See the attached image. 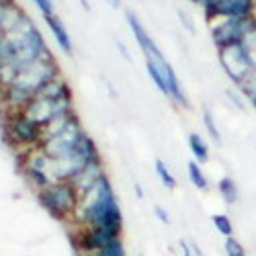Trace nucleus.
Wrapping results in <instances>:
<instances>
[{
    "label": "nucleus",
    "mask_w": 256,
    "mask_h": 256,
    "mask_svg": "<svg viewBox=\"0 0 256 256\" xmlns=\"http://www.w3.org/2000/svg\"><path fill=\"white\" fill-rule=\"evenodd\" d=\"M180 256H195L193 252H190V246L186 240H180Z\"/></svg>",
    "instance_id": "nucleus-31"
},
{
    "label": "nucleus",
    "mask_w": 256,
    "mask_h": 256,
    "mask_svg": "<svg viewBox=\"0 0 256 256\" xmlns=\"http://www.w3.org/2000/svg\"><path fill=\"white\" fill-rule=\"evenodd\" d=\"M216 188H218V195L222 197V201L228 207H234L240 201V186H238V182H236V178H234V176H230V174L222 176L218 180Z\"/></svg>",
    "instance_id": "nucleus-17"
},
{
    "label": "nucleus",
    "mask_w": 256,
    "mask_h": 256,
    "mask_svg": "<svg viewBox=\"0 0 256 256\" xmlns=\"http://www.w3.org/2000/svg\"><path fill=\"white\" fill-rule=\"evenodd\" d=\"M117 50L121 52V56H123L125 60H130V62H132V54H130V52H127V46L123 44V41H117Z\"/></svg>",
    "instance_id": "nucleus-30"
},
{
    "label": "nucleus",
    "mask_w": 256,
    "mask_h": 256,
    "mask_svg": "<svg viewBox=\"0 0 256 256\" xmlns=\"http://www.w3.org/2000/svg\"><path fill=\"white\" fill-rule=\"evenodd\" d=\"M78 256H96V254H78Z\"/></svg>",
    "instance_id": "nucleus-37"
},
{
    "label": "nucleus",
    "mask_w": 256,
    "mask_h": 256,
    "mask_svg": "<svg viewBox=\"0 0 256 256\" xmlns=\"http://www.w3.org/2000/svg\"><path fill=\"white\" fill-rule=\"evenodd\" d=\"M4 140L18 150V154L41 148L46 140V132L35 119H31L25 111L4 113Z\"/></svg>",
    "instance_id": "nucleus-8"
},
{
    "label": "nucleus",
    "mask_w": 256,
    "mask_h": 256,
    "mask_svg": "<svg viewBox=\"0 0 256 256\" xmlns=\"http://www.w3.org/2000/svg\"><path fill=\"white\" fill-rule=\"evenodd\" d=\"M256 27V14L248 18H220L209 23V37L218 52L244 44L248 33Z\"/></svg>",
    "instance_id": "nucleus-9"
},
{
    "label": "nucleus",
    "mask_w": 256,
    "mask_h": 256,
    "mask_svg": "<svg viewBox=\"0 0 256 256\" xmlns=\"http://www.w3.org/2000/svg\"><path fill=\"white\" fill-rule=\"evenodd\" d=\"M46 20V25L56 41V46L60 48L62 54H66V56H74V39L70 35V29L66 27V23L62 20V16L58 12L50 14V16H44Z\"/></svg>",
    "instance_id": "nucleus-15"
},
{
    "label": "nucleus",
    "mask_w": 256,
    "mask_h": 256,
    "mask_svg": "<svg viewBox=\"0 0 256 256\" xmlns=\"http://www.w3.org/2000/svg\"><path fill=\"white\" fill-rule=\"evenodd\" d=\"M106 4H109L111 8H115V10H119L121 6H123V0H104Z\"/></svg>",
    "instance_id": "nucleus-33"
},
{
    "label": "nucleus",
    "mask_w": 256,
    "mask_h": 256,
    "mask_svg": "<svg viewBox=\"0 0 256 256\" xmlns=\"http://www.w3.org/2000/svg\"><path fill=\"white\" fill-rule=\"evenodd\" d=\"M96 256H127V248H125L123 238H115V240H111L109 244H104V246L96 252Z\"/></svg>",
    "instance_id": "nucleus-23"
},
{
    "label": "nucleus",
    "mask_w": 256,
    "mask_h": 256,
    "mask_svg": "<svg viewBox=\"0 0 256 256\" xmlns=\"http://www.w3.org/2000/svg\"><path fill=\"white\" fill-rule=\"evenodd\" d=\"M211 224H213V228L218 230L220 236H224V238H232L234 236V222L230 220V216H226V213H213Z\"/></svg>",
    "instance_id": "nucleus-22"
},
{
    "label": "nucleus",
    "mask_w": 256,
    "mask_h": 256,
    "mask_svg": "<svg viewBox=\"0 0 256 256\" xmlns=\"http://www.w3.org/2000/svg\"><path fill=\"white\" fill-rule=\"evenodd\" d=\"M218 62L224 70V74L232 80L234 86H242L246 82V78L256 70V64L250 56V52L246 50L244 44L226 48L222 52H218Z\"/></svg>",
    "instance_id": "nucleus-11"
},
{
    "label": "nucleus",
    "mask_w": 256,
    "mask_h": 256,
    "mask_svg": "<svg viewBox=\"0 0 256 256\" xmlns=\"http://www.w3.org/2000/svg\"><path fill=\"white\" fill-rule=\"evenodd\" d=\"M80 4H82V8H84V10H88V12H90V4H88V0H80Z\"/></svg>",
    "instance_id": "nucleus-36"
},
{
    "label": "nucleus",
    "mask_w": 256,
    "mask_h": 256,
    "mask_svg": "<svg viewBox=\"0 0 256 256\" xmlns=\"http://www.w3.org/2000/svg\"><path fill=\"white\" fill-rule=\"evenodd\" d=\"M125 23H127V27H130V31H132V35H134V39H136V44H138V48H140L144 58H148V56H162V50L156 44V39L152 37L150 31L144 27V23H142L140 16L134 10H125Z\"/></svg>",
    "instance_id": "nucleus-14"
},
{
    "label": "nucleus",
    "mask_w": 256,
    "mask_h": 256,
    "mask_svg": "<svg viewBox=\"0 0 256 256\" xmlns=\"http://www.w3.org/2000/svg\"><path fill=\"white\" fill-rule=\"evenodd\" d=\"M238 90L244 94V98L256 109V70L246 78V82L242 84V86H238Z\"/></svg>",
    "instance_id": "nucleus-24"
},
{
    "label": "nucleus",
    "mask_w": 256,
    "mask_h": 256,
    "mask_svg": "<svg viewBox=\"0 0 256 256\" xmlns=\"http://www.w3.org/2000/svg\"><path fill=\"white\" fill-rule=\"evenodd\" d=\"M72 224L84 228H106L123 234V211L109 174H104L92 190L80 197Z\"/></svg>",
    "instance_id": "nucleus-3"
},
{
    "label": "nucleus",
    "mask_w": 256,
    "mask_h": 256,
    "mask_svg": "<svg viewBox=\"0 0 256 256\" xmlns=\"http://www.w3.org/2000/svg\"><path fill=\"white\" fill-rule=\"evenodd\" d=\"M201 123H203V127H205L207 136H209L213 142H216L218 146H222V144H224V138H222V132H220L218 119H216V115H213L209 109H205V111L201 113Z\"/></svg>",
    "instance_id": "nucleus-21"
},
{
    "label": "nucleus",
    "mask_w": 256,
    "mask_h": 256,
    "mask_svg": "<svg viewBox=\"0 0 256 256\" xmlns=\"http://www.w3.org/2000/svg\"><path fill=\"white\" fill-rule=\"evenodd\" d=\"M134 188H136V195H138V199H144V190H142V186H140L138 182H136V186H134Z\"/></svg>",
    "instance_id": "nucleus-35"
},
{
    "label": "nucleus",
    "mask_w": 256,
    "mask_h": 256,
    "mask_svg": "<svg viewBox=\"0 0 256 256\" xmlns=\"http://www.w3.org/2000/svg\"><path fill=\"white\" fill-rule=\"evenodd\" d=\"M224 250H226V256H248L246 254V248L236 240V238H226V244H224Z\"/></svg>",
    "instance_id": "nucleus-25"
},
{
    "label": "nucleus",
    "mask_w": 256,
    "mask_h": 256,
    "mask_svg": "<svg viewBox=\"0 0 256 256\" xmlns=\"http://www.w3.org/2000/svg\"><path fill=\"white\" fill-rule=\"evenodd\" d=\"M186 176H188L190 184H193L197 190H203V193H207V190L211 188V182H209L207 172L203 170V164H199L197 160H188L186 162Z\"/></svg>",
    "instance_id": "nucleus-19"
},
{
    "label": "nucleus",
    "mask_w": 256,
    "mask_h": 256,
    "mask_svg": "<svg viewBox=\"0 0 256 256\" xmlns=\"http://www.w3.org/2000/svg\"><path fill=\"white\" fill-rule=\"evenodd\" d=\"M41 150L52 160L50 172L54 180L72 182L84 168L102 162L98 146L92 136L84 130L80 117H76L64 132L46 138Z\"/></svg>",
    "instance_id": "nucleus-1"
},
{
    "label": "nucleus",
    "mask_w": 256,
    "mask_h": 256,
    "mask_svg": "<svg viewBox=\"0 0 256 256\" xmlns=\"http://www.w3.org/2000/svg\"><path fill=\"white\" fill-rule=\"evenodd\" d=\"M58 76H62V68L54 52L20 66L4 86H0V106H2V113L25 111L33 102V98Z\"/></svg>",
    "instance_id": "nucleus-2"
},
{
    "label": "nucleus",
    "mask_w": 256,
    "mask_h": 256,
    "mask_svg": "<svg viewBox=\"0 0 256 256\" xmlns=\"http://www.w3.org/2000/svg\"><path fill=\"white\" fill-rule=\"evenodd\" d=\"M188 2H193L195 6H199V8H205L207 4H211L213 0H188Z\"/></svg>",
    "instance_id": "nucleus-34"
},
{
    "label": "nucleus",
    "mask_w": 256,
    "mask_h": 256,
    "mask_svg": "<svg viewBox=\"0 0 256 256\" xmlns=\"http://www.w3.org/2000/svg\"><path fill=\"white\" fill-rule=\"evenodd\" d=\"M37 205L44 209L48 216L60 224H72L76 209L80 205V193L72 182L56 180L35 193Z\"/></svg>",
    "instance_id": "nucleus-6"
},
{
    "label": "nucleus",
    "mask_w": 256,
    "mask_h": 256,
    "mask_svg": "<svg viewBox=\"0 0 256 256\" xmlns=\"http://www.w3.org/2000/svg\"><path fill=\"white\" fill-rule=\"evenodd\" d=\"M188 246H190V252H193L195 256H205V252L201 250V246L197 242H188Z\"/></svg>",
    "instance_id": "nucleus-32"
},
{
    "label": "nucleus",
    "mask_w": 256,
    "mask_h": 256,
    "mask_svg": "<svg viewBox=\"0 0 256 256\" xmlns=\"http://www.w3.org/2000/svg\"><path fill=\"white\" fill-rule=\"evenodd\" d=\"M4 35L8 39L10 52L14 56L16 70L20 66H25V64H29V62H35L39 58L52 54V48L48 46L44 33L39 31V27L35 25V20L29 14L20 20L14 29L6 31Z\"/></svg>",
    "instance_id": "nucleus-5"
},
{
    "label": "nucleus",
    "mask_w": 256,
    "mask_h": 256,
    "mask_svg": "<svg viewBox=\"0 0 256 256\" xmlns=\"http://www.w3.org/2000/svg\"><path fill=\"white\" fill-rule=\"evenodd\" d=\"M154 216H156V220H158L162 226H170V213H168L162 205H156V207H154Z\"/></svg>",
    "instance_id": "nucleus-29"
},
{
    "label": "nucleus",
    "mask_w": 256,
    "mask_h": 256,
    "mask_svg": "<svg viewBox=\"0 0 256 256\" xmlns=\"http://www.w3.org/2000/svg\"><path fill=\"white\" fill-rule=\"evenodd\" d=\"M140 256H144V254H140Z\"/></svg>",
    "instance_id": "nucleus-38"
},
{
    "label": "nucleus",
    "mask_w": 256,
    "mask_h": 256,
    "mask_svg": "<svg viewBox=\"0 0 256 256\" xmlns=\"http://www.w3.org/2000/svg\"><path fill=\"white\" fill-rule=\"evenodd\" d=\"M115 238H123V234L106 228H84L70 224V242L76 254H96L104 244Z\"/></svg>",
    "instance_id": "nucleus-12"
},
{
    "label": "nucleus",
    "mask_w": 256,
    "mask_h": 256,
    "mask_svg": "<svg viewBox=\"0 0 256 256\" xmlns=\"http://www.w3.org/2000/svg\"><path fill=\"white\" fill-rule=\"evenodd\" d=\"M18 160H20V176H23V180L27 182V186L33 190V193H37V190L46 188L48 184L56 182L52 178V172H50L52 160L41 148L23 152L18 156Z\"/></svg>",
    "instance_id": "nucleus-10"
},
{
    "label": "nucleus",
    "mask_w": 256,
    "mask_h": 256,
    "mask_svg": "<svg viewBox=\"0 0 256 256\" xmlns=\"http://www.w3.org/2000/svg\"><path fill=\"white\" fill-rule=\"evenodd\" d=\"M31 2H33V6L37 8V12L41 16H50V14L56 12V2L54 0H31Z\"/></svg>",
    "instance_id": "nucleus-26"
},
{
    "label": "nucleus",
    "mask_w": 256,
    "mask_h": 256,
    "mask_svg": "<svg viewBox=\"0 0 256 256\" xmlns=\"http://www.w3.org/2000/svg\"><path fill=\"white\" fill-rule=\"evenodd\" d=\"M144 66H146V72H148V76H150L152 84L166 98H170L176 106L188 109L190 102H188L186 90L182 88L176 70L172 68V64L166 60L164 54L162 56H148V58H144Z\"/></svg>",
    "instance_id": "nucleus-7"
},
{
    "label": "nucleus",
    "mask_w": 256,
    "mask_h": 256,
    "mask_svg": "<svg viewBox=\"0 0 256 256\" xmlns=\"http://www.w3.org/2000/svg\"><path fill=\"white\" fill-rule=\"evenodd\" d=\"M104 174H106L104 162H96V164H92V166H88V168H84L82 172L72 180V184L76 186V190H78L80 197H82V195H86L88 190H92V188L96 186V182H98Z\"/></svg>",
    "instance_id": "nucleus-16"
},
{
    "label": "nucleus",
    "mask_w": 256,
    "mask_h": 256,
    "mask_svg": "<svg viewBox=\"0 0 256 256\" xmlns=\"http://www.w3.org/2000/svg\"><path fill=\"white\" fill-rule=\"evenodd\" d=\"M72 111H74V88L64 78V74L52 80L25 109V113L31 119H35L44 130L56 119L68 115Z\"/></svg>",
    "instance_id": "nucleus-4"
},
{
    "label": "nucleus",
    "mask_w": 256,
    "mask_h": 256,
    "mask_svg": "<svg viewBox=\"0 0 256 256\" xmlns=\"http://www.w3.org/2000/svg\"><path fill=\"white\" fill-rule=\"evenodd\" d=\"M186 144H188V150H190V156H193V160H197L199 164H207L209 158H211V148L207 144V140L193 132V134H188L186 138Z\"/></svg>",
    "instance_id": "nucleus-18"
},
{
    "label": "nucleus",
    "mask_w": 256,
    "mask_h": 256,
    "mask_svg": "<svg viewBox=\"0 0 256 256\" xmlns=\"http://www.w3.org/2000/svg\"><path fill=\"white\" fill-rule=\"evenodd\" d=\"M154 172H156V176L160 178L162 186H166L168 190H176V188H178L176 176L172 174V170L168 168V164H166L164 160H160V158L154 160Z\"/></svg>",
    "instance_id": "nucleus-20"
},
{
    "label": "nucleus",
    "mask_w": 256,
    "mask_h": 256,
    "mask_svg": "<svg viewBox=\"0 0 256 256\" xmlns=\"http://www.w3.org/2000/svg\"><path fill=\"white\" fill-rule=\"evenodd\" d=\"M201 10L207 25L220 18H248L256 14V0H213Z\"/></svg>",
    "instance_id": "nucleus-13"
},
{
    "label": "nucleus",
    "mask_w": 256,
    "mask_h": 256,
    "mask_svg": "<svg viewBox=\"0 0 256 256\" xmlns=\"http://www.w3.org/2000/svg\"><path fill=\"white\" fill-rule=\"evenodd\" d=\"M176 14H178V20H180V25L184 27V31H188V33H195V31H197V25H195L193 16H190L186 10L178 8V10H176Z\"/></svg>",
    "instance_id": "nucleus-28"
},
{
    "label": "nucleus",
    "mask_w": 256,
    "mask_h": 256,
    "mask_svg": "<svg viewBox=\"0 0 256 256\" xmlns=\"http://www.w3.org/2000/svg\"><path fill=\"white\" fill-rule=\"evenodd\" d=\"M226 96H228V100L234 104V106H236V109L238 111H244L246 109V98H244V94L240 92V90H232V88H228L226 90Z\"/></svg>",
    "instance_id": "nucleus-27"
}]
</instances>
